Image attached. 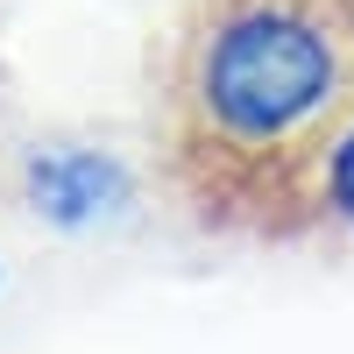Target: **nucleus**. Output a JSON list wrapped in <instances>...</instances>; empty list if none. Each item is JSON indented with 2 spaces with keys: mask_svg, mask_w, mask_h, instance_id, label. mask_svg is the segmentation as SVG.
Instances as JSON below:
<instances>
[{
  "mask_svg": "<svg viewBox=\"0 0 354 354\" xmlns=\"http://www.w3.org/2000/svg\"><path fill=\"white\" fill-rule=\"evenodd\" d=\"M305 234H347L354 241V121L326 142L305 185Z\"/></svg>",
  "mask_w": 354,
  "mask_h": 354,
  "instance_id": "3",
  "label": "nucleus"
},
{
  "mask_svg": "<svg viewBox=\"0 0 354 354\" xmlns=\"http://www.w3.org/2000/svg\"><path fill=\"white\" fill-rule=\"evenodd\" d=\"M21 192L50 227H106L135 205V170L113 149H85V142H50L21 163Z\"/></svg>",
  "mask_w": 354,
  "mask_h": 354,
  "instance_id": "2",
  "label": "nucleus"
},
{
  "mask_svg": "<svg viewBox=\"0 0 354 354\" xmlns=\"http://www.w3.org/2000/svg\"><path fill=\"white\" fill-rule=\"evenodd\" d=\"M354 121V0H185L163 50V163L220 234L298 241L305 185Z\"/></svg>",
  "mask_w": 354,
  "mask_h": 354,
  "instance_id": "1",
  "label": "nucleus"
}]
</instances>
